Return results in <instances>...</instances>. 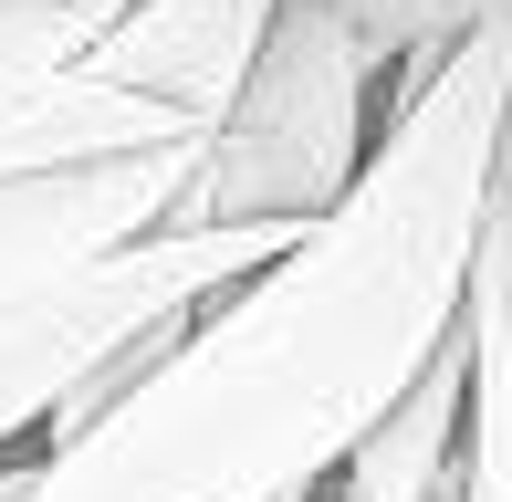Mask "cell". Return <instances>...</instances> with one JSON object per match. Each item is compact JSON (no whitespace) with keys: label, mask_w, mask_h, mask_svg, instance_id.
I'll list each match as a JSON object with an SVG mask.
<instances>
[{"label":"cell","mask_w":512,"mask_h":502,"mask_svg":"<svg viewBox=\"0 0 512 502\" xmlns=\"http://www.w3.org/2000/svg\"><path fill=\"white\" fill-rule=\"evenodd\" d=\"M512 32L450 42L377 168L293 251L189 304L178 346L42 450L21 502H304L471 304Z\"/></svg>","instance_id":"1"},{"label":"cell","mask_w":512,"mask_h":502,"mask_svg":"<svg viewBox=\"0 0 512 502\" xmlns=\"http://www.w3.org/2000/svg\"><path fill=\"white\" fill-rule=\"evenodd\" d=\"M387 84H398V42H377L335 0H283L230 116L199 136L168 231H314L377 168Z\"/></svg>","instance_id":"2"},{"label":"cell","mask_w":512,"mask_h":502,"mask_svg":"<svg viewBox=\"0 0 512 502\" xmlns=\"http://www.w3.org/2000/svg\"><path fill=\"white\" fill-rule=\"evenodd\" d=\"M304 231H147L105 262L63 272L42 293H11L0 304V461L21 450H53V419L84 377L105 367L115 346H136L147 325L209 304L220 283L262 272L272 251H293Z\"/></svg>","instance_id":"3"},{"label":"cell","mask_w":512,"mask_h":502,"mask_svg":"<svg viewBox=\"0 0 512 502\" xmlns=\"http://www.w3.org/2000/svg\"><path fill=\"white\" fill-rule=\"evenodd\" d=\"M189 157H199V136L0 178V304H11V293L63 283V272L105 262V251L147 241V231H168L178 189H189Z\"/></svg>","instance_id":"4"},{"label":"cell","mask_w":512,"mask_h":502,"mask_svg":"<svg viewBox=\"0 0 512 502\" xmlns=\"http://www.w3.org/2000/svg\"><path fill=\"white\" fill-rule=\"evenodd\" d=\"M272 21H283V0H126L115 32L84 63L105 84H136V95L178 105L189 126H220L251 53L272 42Z\"/></svg>","instance_id":"5"},{"label":"cell","mask_w":512,"mask_h":502,"mask_svg":"<svg viewBox=\"0 0 512 502\" xmlns=\"http://www.w3.org/2000/svg\"><path fill=\"white\" fill-rule=\"evenodd\" d=\"M345 502H471V335H439V356L398 387L377 429L335 461Z\"/></svg>","instance_id":"6"},{"label":"cell","mask_w":512,"mask_h":502,"mask_svg":"<svg viewBox=\"0 0 512 502\" xmlns=\"http://www.w3.org/2000/svg\"><path fill=\"white\" fill-rule=\"evenodd\" d=\"M189 126L178 105L136 95V84H105L95 63L74 74H0V178L21 168H74V157H126V147H178Z\"/></svg>","instance_id":"7"},{"label":"cell","mask_w":512,"mask_h":502,"mask_svg":"<svg viewBox=\"0 0 512 502\" xmlns=\"http://www.w3.org/2000/svg\"><path fill=\"white\" fill-rule=\"evenodd\" d=\"M460 335H471V502H512V220L481 231Z\"/></svg>","instance_id":"8"},{"label":"cell","mask_w":512,"mask_h":502,"mask_svg":"<svg viewBox=\"0 0 512 502\" xmlns=\"http://www.w3.org/2000/svg\"><path fill=\"white\" fill-rule=\"evenodd\" d=\"M126 0H0V74H74Z\"/></svg>","instance_id":"9"},{"label":"cell","mask_w":512,"mask_h":502,"mask_svg":"<svg viewBox=\"0 0 512 502\" xmlns=\"http://www.w3.org/2000/svg\"><path fill=\"white\" fill-rule=\"evenodd\" d=\"M335 11H356L398 53H450L471 32H512V0H335Z\"/></svg>","instance_id":"10"},{"label":"cell","mask_w":512,"mask_h":502,"mask_svg":"<svg viewBox=\"0 0 512 502\" xmlns=\"http://www.w3.org/2000/svg\"><path fill=\"white\" fill-rule=\"evenodd\" d=\"M304 502H345V492H335V482H314V492H304Z\"/></svg>","instance_id":"11"}]
</instances>
